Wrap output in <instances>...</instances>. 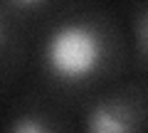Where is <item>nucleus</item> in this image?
<instances>
[{
  "instance_id": "nucleus-1",
  "label": "nucleus",
  "mask_w": 148,
  "mask_h": 133,
  "mask_svg": "<svg viewBox=\"0 0 148 133\" xmlns=\"http://www.w3.org/2000/svg\"><path fill=\"white\" fill-rule=\"evenodd\" d=\"M104 37L89 22H62L49 32L42 49L47 72L59 81L79 84L99 72L104 62Z\"/></svg>"
},
{
  "instance_id": "nucleus-5",
  "label": "nucleus",
  "mask_w": 148,
  "mask_h": 133,
  "mask_svg": "<svg viewBox=\"0 0 148 133\" xmlns=\"http://www.w3.org/2000/svg\"><path fill=\"white\" fill-rule=\"evenodd\" d=\"M15 5H20V8H35V5H40V3H45V0H12Z\"/></svg>"
},
{
  "instance_id": "nucleus-3",
  "label": "nucleus",
  "mask_w": 148,
  "mask_h": 133,
  "mask_svg": "<svg viewBox=\"0 0 148 133\" xmlns=\"http://www.w3.org/2000/svg\"><path fill=\"white\" fill-rule=\"evenodd\" d=\"M8 133H54L45 121H40L37 116H20L10 126Z\"/></svg>"
},
{
  "instance_id": "nucleus-6",
  "label": "nucleus",
  "mask_w": 148,
  "mask_h": 133,
  "mask_svg": "<svg viewBox=\"0 0 148 133\" xmlns=\"http://www.w3.org/2000/svg\"><path fill=\"white\" fill-rule=\"evenodd\" d=\"M0 37H3V25H0Z\"/></svg>"
},
{
  "instance_id": "nucleus-2",
  "label": "nucleus",
  "mask_w": 148,
  "mask_h": 133,
  "mask_svg": "<svg viewBox=\"0 0 148 133\" xmlns=\"http://www.w3.org/2000/svg\"><path fill=\"white\" fill-rule=\"evenodd\" d=\"M86 133H138V126L123 108L99 104L86 116Z\"/></svg>"
},
{
  "instance_id": "nucleus-4",
  "label": "nucleus",
  "mask_w": 148,
  "mask_h": 133,
  "mask_svg": "<svg viewBox=\"0 0 148 133\" xmlns=\"http://www.w3.org/2000/svg\"><path fill=\"white\" fill-rule=\"evenodd\" d=\"M138 44H141L143 52H148V12L138 22Z\"/></svg>"
}]
</instances>
